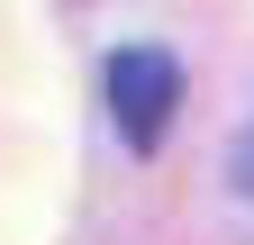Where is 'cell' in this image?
I'll return each instance as SVG.
<instances>
[{
	"label": "cell",
	"instance_id": "6da1fadb",
	"mask_svg": "<svg viewBox=\"0 0 254 245\" xmlns=\"http://www.w3.org/2000/svg\"><path fill=\"white\" fill-rule=\"evenodd\" d=\"M109 118H118V136L136 145V155H154L164 145V127H173V109H182V64L164 46H118L109 55Z\"/></svg>",
	"mask_w": 254,
	"mask_h": 245
},
{
	"label": "cell",
	"instance_id": "7a4b0ae2",
	"mask_svg": "<svg viewBox=\"0 0 254 245\" xmlns=\"http://www.w3.org/2000/svg\"><path fill=\"white\" fill-rule=\"evenodd\" d=\"M236 191L254 200V145H245V155H236Z\"/></svg>",
	"mask_w": 254,
	"mask_h": 245
}]
</instances>
